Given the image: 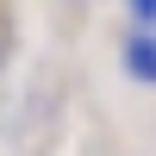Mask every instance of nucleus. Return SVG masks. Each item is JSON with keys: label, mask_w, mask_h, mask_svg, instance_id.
Wrapping results in <instances>:
<instances>
[{"label": "nucleus", "mask_w": 156, "mask_h": 156, "mask_svg": "<svg viewBox=\"0 0 156 156\" xmlns=\"http://www.w3.org/2000/svg\"><path fill=\"white\" fill-rule=\"evenodd\" d=\"M131 6V19H137V31H156V0H125Z\"/></svg>", "instance_id": "obj_2"}, {"label": "nucleus", "mask_w": 156, "mask_h": 156, "mask_svg": "<svg viewBox=\"0 0 156 156\" xmlns=\"http://www.w3.org/2000/svg\"><path fill=\"white\" fill-rule=\"evenodd\" d=\"M119 62H125L131 81L156 87V31H131V37H125V50H119Z\"/></svg>", "instance_id": "obj_1"}]
</instances>
